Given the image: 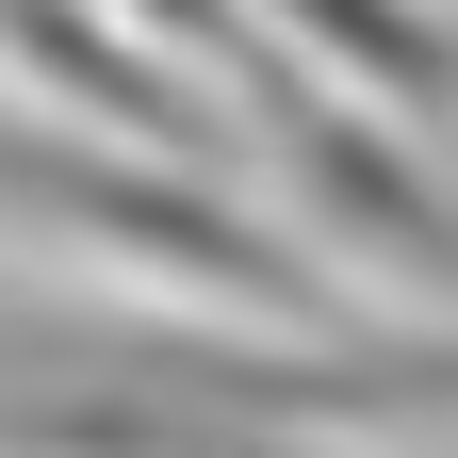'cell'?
<instances>
[{"label": "cell", "mask_w": 458, "mask_h": 458, "mask_svg": "<svg viewBox=\"0 0 458 458\" xmlns=\"http://www.w3.org/2000/svg\"><path fill=\"white\" fill-rule=\"evenodd\" d=\"M278 17H295L327 66H360L377 98H458V49L410 17V0H278Z\"/></svg>", "instance_id": "cell-2"}, {"label": "cell", "mask_w": 458, "mask_h": 458, "mask_svg": "<svg viewBox=\"0 0 458 458\" xmlns=\"http://www.w3.org/2000/svg\"><path fill=\"white\" fill-rule=\"evenodd\" d=\"M278 148H295V197H311L327 246L426 278V295L458 311V197L426 181V148H393L377 114H311V98H278Z\"/></svg>", "instance_id": "cell-1"}]
</instances>
